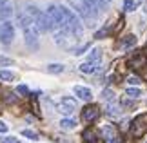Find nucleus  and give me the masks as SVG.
<instances>
[{
  "instance_id": "1",
  "label": "nucleus",
  "mask_w": 147,
  "mask_h": 143,
  "mask_svg": "<svg viewBox=\"0 0 147 143\" xmlns=\"http://www.w3.org/2000/svg\"><path fill=\"white\" fill-rule=\"evenodd\" d=\"M46 16H47V22H49V29H53L56 33L64 29L65 22H64L62 7H58V5H49L47 11H46Z\"/></svg>"
},
{
  "instance_id": "2",
  "label": "nucleus",
  "mask_w": 147,
  "mask_h": 143,
  "mask_svg": "<svg viewBox=\"0 0 147 143\" xmlns=\"http://www.w3.org/2000/svg\"><path fill=\"white\" fill-rule=\"evenodd\" d=\"M62 13H64V22H65L64 29H65V31H69V33H73L75 36H78V35L82 33V22H80V16H76L69 7H62Z\"/></svg>"
},
{
  "instance_id": "3",
  "label": "nucleus",
  "mask_w": 147,
  "mask_h": 143,
  "mask_svg": "<svg viewBox=\"0 0 147 143\" xmlns=\"http://www.w3.org/2000/svg\"><path fill=\"white\" fill-rule=\"evenodd\" d=\"M69 4L73 5V9H75L76 13L80 15V20H82V18H84V20H89V24H93L91 20L98 15L96 11H94L91 5L86 2V0H69Z\"/></svg>"
},
{
  "instance_id": "4",
  "label": "nucleus",
  "mask_w": 147,
  "mask_h": 143,
  "mask_svg": "<svg viewBox=\"0 0 147 143\" xmlns=\"http://www.w3.org/2000/svg\"><path fill=\"white\" fill-rule=\"evenodd\" d=\"M145 132H147V114H140L131 123V134L134 138H140V136H144Z\"/></svg>"
},
{
  "instance_id": "5",
  "label": "nucleus",
  "mask_w": 147,
  "mask_h": 143,
  "mask_svg": "<svg viewBox=\"0 0 147 143\" xmlns=\"http://www.w3.org/2000/svg\"><path fill=\"white\" fill-rule=\"evenodd\" d=\"M13 38H15V27L11 22H2L0 24V42L2 44H11L13 42Z\"/></svg>"
},
{
  "instance_id": "6",
  "label": "nucleus",
  "mask_w": 147,
  "mask_h": 143,
  "mask_svg": "<svg viewBox=\"0 0 147 143\" xmlns=\"http://www.w3.org/2000/svg\"><path fill=\"white\" fill-rule=\"evenodd\" d=\"M75 109H76V101L73 98H69V96H64V98L56 103V111L62 112V114H71Z\"/></svg>"
},
{
  "instance_id": "7",
  "label": "nucleus",
  "mask_w": 147,
  "mask_h": 143,
  "mask_svg": "<svg viewBox=\"0 0 147 143\" xmlns=\"http://www.w3.org/2000/svg\"><path fill=\"white\" fill-rule=\"evenodd\" d=\"M24 40H26V45H29L31 49L38 47V29H36V26H33V27L24 31Z\"/></svg>"
},
{
  "instance_id": "8",
  "label": "nucleus",
  "mask_w": 147,
  "mask_h": 143,
  "mask_svg": "<svg viewBox=\"0 0 147 143\" xmlns=\"http://www.w3.org/2000/svg\"><path fill=\"white\" fill-rule=\"evenodd\" d=\"M100 116V109L96 105H87V107H84V111H82V120L86 123H91L94 122Z\"/></svg>"
},
{
  "instance_id": "9",
  "label": "nucleus",
  "mask_w": 147,
  "mask_h": 143,
  "mask_svg": "<svg viewBox=\"0 0 147 143\" xmlns=\"http://www.w3.org/2000/svg\"><path fill=\"white\" fill-rule=\"evenodd\" d=\"M13 16V4L11 0H0V18L4 22H7Z\"/></svg>"
},
{
  "instance_id": "10",
  "label": "nucleus",
  "mask_w": 147,
  "mask_h": 143,
  "mask_svg": "<svg viewBox=\"0 0 147 143\" xmlns=\"http://www.w3.org/2000/svg\"><path fill=\"white\" fill-rule=\"evenodd\" d=\"M82 140H84V143H100V134L93 127H87L82 132Z\"/></svg>"
},
{
  "instance_id": "11",
  "label": "nucleus",
  "mask_w": 147,
  "mask_h": 143,
  "mask_svg": "<svg viewBox=\"0 0 147 143\" xmlns=\"http://www.w3.org/2000/svg\"><path fill=\"white\" fill-rule=\"evenodd\" d=\"M35 26H36L38 33H44V31H47V29H49V22H47V16H46V13L38 11V13L35 15Z\"/></svg>"
},
{
  "instance_id": "12",
  "label": "nucleus",
  "mask_w": 147,
  "mask_h": 143,
  "mask_svg": "<svg viewBox=\"0 0 147 143\" xmlns=\"http://www.w3.org/2000/svg\"><path fill=\"white\" fill-rule=\"evenodd\" d=\"M75 94L78 96L80 100H84V101H91V98H93V94H91V89L89 87H84V85H75Z\"/></svg>"
},
{
  "instance_id": "13",
  "label": "nucleus",
  "mask_w": 147,
  "mask_h": 143,
  "mask_svg": "<svg viewBox=\"0 0 147 143\" xmlns=\"http://www.w3.org/2000/svg\"><path fill=\"white\" fill-rule=\"evenodd\" d=\"M145 64H147V62H145V56H142V54H136L134 58L129 60V65H131L133 69H142Z\"/></svg>"
},
{
  "instance_id": "14",
  "label": "nucleus",
  "mask_w": 147,
  "mask_h": 143,
  "mask_svg": "<svg viewBox=\"0 0 147 143\" xmlns=\"http://www.w3.org/2000/svg\"><path fill=\"white\" fill-rule=\"evenodd\" d=\"M86 2L91 5V7L96 11V13H98V11H102V9L107 5V0H86Z\"/></svg>"
},
{
  "instance_id": "15",
  "label": "nucleus",
  "mask_w": 147,
  "mask_h": 143,
  "mask_svg": "<svg viewBox=\"0 0 147 143\" xmlns=\"http://www.w3.org/2000/svg\"><path fill=\"white\" fill-rule=\"evenodd\" d=\"M102 136H104V138L105 140H113V138H115V127H111V125H107V127H104V129H102Z\"/></svg>"
},
{
  "instance_id": "16",
  "label": "nucleus",
  "mask_w": 147,
  "mask_h": 143,
  "mask_svg": "<svg viewBox=\"0 0 147 143\" xmlns=\"http://www.w3.org/2000/svg\"><path fill=\"white\" fill-rule=\"evenodd\" d=\"M78 69H80V73H94L98 67L94 65V64H91V62H86V64H82Z\"/></svg>"
},
{
  "instance_id": "17",
  "label": "nucleus",
  "mask_w": 147,
  "mask_h": 143,
  "mask_svg": "<svg viewBox=\"0 0 147 143\" xmlns=\"http://www.w3.org/2000/svg\"><path fill=\"white\" fill-rule=\"evenodd\" d=\"M75 120H71V118H64V120H62V122H60V127L62 129H64V130H67V129H75Z\"/></svg>"
},
{
  "instance_id": "18",
  "label": "nucleus",
  "mask_w": 147,
  "mask_h": 143,
  "mask_svg": "<svg viewBox=\"0 0 147 143\" xmlns=\"http://www.w3.org/2000/svg\"><path fill=\"white\" fill-rule=\"evenodd\" d=\"M102 58V53H100V49H93L91 53H89V60L87 62H91V64H94V62H100Z\"/></svg>"
},
{
  "instance_id": "19",
  "label": "nucleus",
  "mask_w": 147,
  "mask_h": 143,
  "mask_svg": "<svg viewBox=\"0 0 147 143\" xmlns=\"http://www.w3.org/2000/svg\"><path fill=\"white\" fill-rule=\"evenodd\" d=\"M134 44H136V38H134L133 35H129L127 38L122 40V47H125V49H127V47H133Z\"/></svg>"
},
{
  "instance_id": "20",
  "label": "nucleus",
  "mask_w": 147,
  "mask_h": 143,
  "mask_svg": "<svg viewBox=\"0 0 147 143\" xmlns=\"http://www.w3.org/2000/svg\"><path fill=\"white\" fill-rule=\"evenodd\" d=\"M125 94L129 96V98H140V89H136V87H127V91H125Z\"/></svg>"
},
{
  "instance_id": "21",
  "label": "nucleus",
  "mask_w": 147,
  "mask_h": 143,
  "mask_svg": "<svg viewBox=\"0 0 147 143\" xmlns=\"http://www.w3.org/2000/svg\"><path fill=\"white\" fill-rule=\"evenodd\" d=\"M0 80H4V82H11V80H15V74L11 71H0Z\"/></svg>"
},
{
  "instance_id": "22",
  "label": "nucleus",
  "mask_w": 147,
  "mask_h": 143,
  "mask_svg": "<svg viewBox=\"0 0 147 143\" xmlns=\"http://www.w3.org/2000/svg\"><path fill=\"white\" fill-rule=\"evenodd\" d=\"M123 9L125 11H134L136 9V0H123Z\"/></svg>"
},
{
  "instance_id": "23",
  "label": "nucleus",
  "mask_w": 147,
  "mask_h": 143,
  "mask_svg": "<svg viewBox=\"0 0 147 143\" xmlns=\"http://www.w3.org/2000/svg\"><path fill=\"white\" fill-rule=\"evenodd\" d=\"M64 71V65L62 64H51L47 65V73H62Z\"/></svg>"
},
{
  "instance_id": "24",
  "label": "nucleus",
  "mask_w": 147,
  "mask_h": 143,
  "mask_svg": "<svg viewBox=\"0 0 147 143\" xmlns=\"http://www.w3.org/2000/svg\"><path fill=\"white\" fill-rule=\"evenodd\" d=\"M22 136H26V138H29V140H38V134L35 132V130H29V129L22 130Z\"/></svg>"
},
{
  "instance_id": "25",
  "label": "nucleus",
  "mask_w": 147,
  "mask_h": 143,
  "mask_svg": "<svg viewBox=\"0 0 147 143\" xmlns=\"http://www.w3.org/2000/svg\"><path fill=\"white\" fill-rule=\"evenodd\" d=\"M16 91H18L20 94H29V87H27V85H18Z\"/></svg>"
},
{
  "instance_id": "26",
  "label": "nucleus",
  "mask_w": 147,
  "mask_h": 143,
  "mask_svg": "<svg viewBox=\"0 0 147 143\" xmlns=\"http://www.w3.org/2000/svg\"><path fill=\"white\" fill-rule=\"evenodd\" d=\"M107 33H109V29L105 27V29H100V31H98L94 36H96V38H105V36H107Z\"/></svg>"
},
{
  "instance_id": "27",
  "label": "nucleus",
  "mask_w": 147,
  "mask_h": 143,
  "mask_svg": "<svg viewBox=\"0 0 147 143\" xmlns=\"http://www.w3.org/2000/svg\"><path fill=\"white\" fill-rule=\"evenodd\" d=\"M127 82L131 83V85H138L140 82H142V80H140L138 76H131V78H127Z\"/></svg>"
},
{
  "instance_id": "28",
  "label": "nucleus",
  "mask_w": 147,
  "mask_h": 143,
  "mask_svg": "<svg viewBox=\"0 0 147 143\" xmlns=\"http://www.w3.org/2000/svg\"><path fill=\"white\" fill-rule=\"evenodd\" d=\"M122 27H123V18H120V20H118V26L115 27V29H113V35H116V33H118V31H120V29H122Z\"/></svg>"
},
{
  "instance_id": "29",
  "label": "nucleus",
  "mask_w": 147,
  "mask_h": 143,
  "mask_svg": "<svg viewBox=\"0 0 147 143\" xmlns=\"http://www.w3.org/2000/svg\"><path fill=\"white\" fill-rule=\"evenodd\" d=\"M2 143H20L16 138H2Z\"/></svg>"
},
{
  "instance_id": "30",
  "label": "nucleus",
  "mask_w": 147,
  "mask_h": 143,
  "mask_svg": "<svg viewBox=\"0 0 147 143\" xmlns=\"http://www.w3.org/2000/svg\"><path fill=\"white\" fill-rule=\"evenodd\" d=\"M140 74H142V78H144V80H147V64L142 67V69H140Z\"/></svg>"
},
{
  "instance_id": "31",
  "label": "nucleus",
  "mask_w": 147,
  "mask_h": 143,
  "mask_svg": "<svg viewBox=\"0 0 147 143\" xmlns=\"http://www.w3.org/2000/svg\"><path fill=\"white\" fill-rule=\"evenodd\" d=\"M120 111H118V107L116 105H109V114H118Z\"/></svg>"
},
{
  "instance_id": "32",
  "label": "nucleus",
  "mask_w": 147,
  "mask_h": 143,
  "mask_svg": "<svg viewBox=\"0 0 147 143\" xmlns=\"http://www.w3.org/2000/svg\"><path fill=\"white\" fill-rule=\"evenodd\" d=\"M0 132H2V134H4V132H7V125H5L2 120H0Z\"/></svg>"
},
{
  "instance_id": "33",
  "label": "nucleus",
  "mask_w": 147,
  "mask_h": 143,
  "mask_svg": "<svg viewBox=\"0 0 147 143\" xmlns=\"http://www.w3.org/2000/svg\"><path fill=\"white\" fill-rule=\"evenodd\" d=\"M104 98H111V89H105V93H104Z\"/></svg>"
},
{
  "instance_id": "34",
  "label": "nucleus",
  "mask_w": 147,
  "mask_h": 143,
  "mask_svg": "<svg viewBox=\"0 0 147 143\" xmlns=\"http://www.w3.org/2000/svg\"><path fill=\"white\" fill-rule=\"evenodd\" d=\"M5 100H7V101H16L15 96H5Z\"/></svg>"
},
{
  "instance_id": "35",
  "label": "nucleus",
  "mask_w": 147,
  "mask_h": 143,
  "mask_svg": "<svg viewBox=\"0 0 147 143\" xmlns=\"http://www.w3.org/2000/svg\"><path fill=\"white\" fill-rule=\"evenodd\" d=\"M107 2H109V0H107Z\"/></svg>"
}]
</instances>
